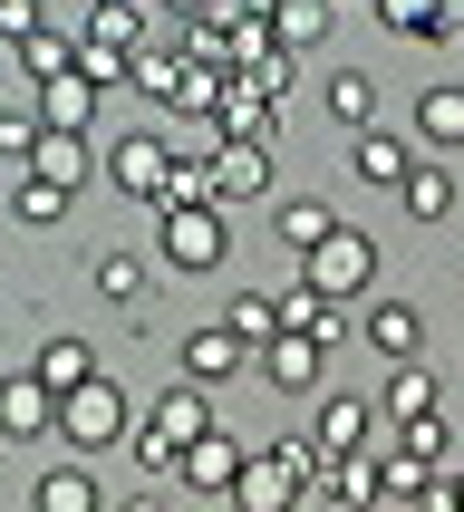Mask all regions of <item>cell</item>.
I'll return each instance as SVG.
<instances>
[{
	"mask_svg": "<svg viewBox=\"0 0 464 512\" xmlns=\"http://www.w3.org/2000/svg\"><path fill=\"white\" fill-rule=\"evenodd\" d=\"M281 464L300 474V484L319 493V474H329V455H319V435H281Z\"/></svg>",
	"mask_w": 464,
	"mask_h": 512,
	"instance_id": "74e56055",
	"label": "cell"
},
{
	"mask_svg": "<svg viewBox=\"0 0 464 512\" xmlns=\"http://www.w3.org/2000/svg\"><path fill=\"white\" fill-rule=\"evenodd\" d=\"M319 512H377L387 503V474H377V445H358V455H329V474H319L310 493Z\"/></svg>",
	"mask_w": 464,
	"mask_h": 512,
	"instance_id": "8992f818",
	"label": "cell"
},
{
	"mask_svg": "<svg viewBox=\"0 0 464 512\" xmlns=\"http://www.w3.org/2000/svg\"><path fill=\"white\" fill-rule=\"evenodd\" d=\"M29 435H58V387L39 377H0V445H29Z\"/></svg>",
	"mask_w": 464,
	"mask_h": 512,
	"instance_id": "52a82bcc",
	"label": "cell"
},
{
	"mask_svg": "<svg viewBox=\"0 0 464 512\" xmlns=\"http://www.w3.org/2000/svg\"><path fill=\"white\" fill-rule=\"evenodd\" d=\"M174 484L232 503V484H242V445H232V435H194V445H184V464H174Z\"/></svg>",
	"mask_w": 464,
	"mask_h": 512,
	"instance_id": "ba28073f",
	"label": "cell"
},
{
	"mask_svg": "<svg viewBox=\"0 0 464 512\" xmlns=\"http://www.w3.org/2000/svg\"><path fill=\"white\" fill-rule=\"evenodd\" d=\"M29 116H39V126H68V136H87V126H97V87L68 68V78L39 87V107H29Z\"/></svg>",
	"mask_w": 464,
	"mask_h": 512,
	"instance_id": "44dd1931",
	"label": "cell"
},
{
	"mask_svg": "<svg viewBox=\"0 0 464 512\" xmlns=\"http://www.w3.org/2000/svg\"><path fill=\"white\" fill-rule=\"evenodd\" d=\"M271 232H281V242H290V252H300V261H310L319 242L339 232V213H329V203H319V194H290L281 213H271Z\"/></svg>",
	"mask_w": 464,
	"mask_h": 512,
	"instance_id": "603a6c76",
	"label": "cell"
},
{
	"mask_svg": "<svg viewBox=\"0 0 464 512\" xmlns=\"http://www.w3.org/2000/svg\"><path fill=\"white\" fill-rule=\"evenodd\" d=\"M319 368H329V348H319V339H290V329H281V339L261 348V377H271L281 397H310V387H319Z\"/></svg>",
	"mask_w": 464,
	"mask_h": 512,
	"instance_id": "2e32d148",
	"label": "cell"
},
{
	"mask_svg": "<svg viewBox=\"0 0 464 512\" xmlns=\"http://www.w3.org/2000/svg\"><path fill=\"white\" fill-rule=\"evenodd\" d=\"M242 78H252L261 97H271V107H281V97H290V78H300V58H290V49H261L252 68H242Z\"/></svg>",
	"mask_w": 464,
	"mask_h": 512,
	"instance_id": "e575fe53",
	"label": "cell"
},
{
	"mask_svg": "<svg viewBox=\"0 0 464 512\" xmlns=\"http://www.w3.org/2000/svg\"><path fill=\"white\" fill-rule=\"evenodd\" d=\"M145 10H184V20H203V0H145Z\"/></svg>",
	"mask_w": 464,
	"mask_h": 512,
	"instance_id": "60d3db41",
	"label": "cell"
},
{
	"mask_svg": "<svg viewBox=\"0 0 464 512\" xmlns=\"http://www.w3.org/2000/svg\"><path fill=\"white\" fill-rule=\"evenodd\" d=\"M107 512H165V503H155V484H145V493H126V503H107Z\"/></svg>",
	"mask_w": 464,
	"mask_h": 512,
	"instance_id": "ab89813d",
	"label": "cell"
},
{
	"mask_svg": "<svg viewBox=\"0 0 464 512\" xmlns=\"http://www.w3.org/2000/svg\"><path fill=\"white\" fill-rule=\"evenodd\" d=\"M155 261L184 271V281L223 271V261H232V213H223V203H174V213H155Z\"/></svg>",
	"mask_w": 464,
	"mask_h": 512,
	"instance_id": "7a4b0ae2",
	"label": "cell"
},
{
	"mask_svg": "<svg viewBox=\"0 0 464 512\" xmlns=\"http://www.w3.org/2000/svg\"><path fill=\"white\" fill-rule=\"evenodd\" d=\"M126 435H136V406H126V387H116L107 368L87 377V387H68V397H58V445H68V455H107V445H126Z\"/></svg>",
	"mask_w": 464,
	"mask_h": 512,
	"instance_id": "6da1fadb",
	"label": "cell"
},
{
	"mask_svg": "<svg viewBox=\"0 0 464 512\" xmlns=\"http://www.w3.org/2000/svg\"><path fill=\"white\" fill-rule=\"evenodd\" d=\"M377 416H387V426L435 416V368H416V358H406V368H387V406H377Z\"/></svg>",
	"mask_w": 464,
	"mask_h": 512,
	"instance_id": "4316f807",
	"label": "cell"
},
{
	"mask_svg": "<svg viewBox=\"0 0 464 512\" xmlns=\"http://www.w3.org/2000/svg\"><path fill=\"white\" fill-rule=\"evenodd\" d=\"M87 281H97V300H116L126 319H155V300H145V290H155V261L145 252H97Z\"/></svg>",
	"mask_w": 464,
	"mask_h": 512,
	"instance_id": "9c48e42d",
	"label": "cell"
},
{
	"mask_svg": "<svg viewBox=\"0 0 464 512\" xmlns=\"http://www.w3.org/2000/svg\"><path fill=\"white\" fill-rule=\"evenodd\" d=\"M397 203L416 213V223H445V213H455V174H445V165H416L397 184Z\"/></svg>",
	"mask_w": 464,
	"mask_h": 512,
	"instance_id": "83f0119b",
	"label": "cell"
},
{
	"mask_svg": "<svg viewBox=\"0 0 464 512\" xmlns=\"http://www.w3.org/2000/svg\"><path fill=\"white\" fill-rule=\"evenodd\" d=\"M29 512H107V493H97V474H87V464L68 455V464H49V474H39Z\"/></svg>",
	"mask_w": 464,
	"mask_h": 512,
	"instance_id": "ffe728a7",
	"label": "cell"
},
{
	"mask_svg": "<svg viewBox=\"0 0 464 512\" xmlns=\"http://www.w3.org/2000/svg\"><path fill=\"white\" fill-rule=\"evenodd\" d=\"M78 194H58L49 174H10V223H58Z\"/></svg>",
	"mask_w": 464,
	"mask_h": 512,
	"instance_id": "4dcf8cb0",
	"label": "cell"
},
{
	"mask_svg": "<svg viewBox=\"0 0 464 512\" xmlns=\"http://www.w3.org/2000/svg\"><path fill=\"white\" fill-rule=\"evenodd\" d=\"M310 503V484L281 464V445H261V455H242V484H232V512H300Z\"/></svg>",
	"mask_w": 464,
	"mask_h": 512,
	"instance_id": "5b68a950",
	"label": "cell"
},
{
	"mask_svg": "<svg viewBox=\"0 0 464 512\" xmlns=\"http://www.w3.org/2000/svg\"><path fill=\"white\" fill-rule=\"evenodd\" d=\"M358 339H368L377 358H397V368H406V358H416V348H426V319L406 310V300H377V310L358 319Z\"/></svg>",
	"mask_w": 464,
	"mask_h": 512,
	"instance_id": "d6986e66",
	"label": "cell"
},
{
	"mask_svg": "<svg viewBox=\"0 0 464 512\" xmlns=\"http://www.w3.org/2000/svg\"><path fill=\"white\" fill-rule=\"evenodd\" d=\"M261 194H271V145H242V136H232L223 155H213V203L232 213V203H261Z\"/></svg>",
	"mask_w": 464,
	"mask_h": 512,
	"instance_id": "8fae6325",
	"label": "cell"
},
{
	"mask_svg": "<svg viewBox=\"0 0 464 512\" xmlns=\"http://www.w3.org/2000/svg\"><path fill=\"white\" fill-rule=\"evenodd\" d=\"M184 58H203V68H232V20H194V29H184Z\"/></svg>",
	"mask_w": 464,
	"mask_h": 512,
	"instance_id": "d590c367",
	"label": "cell"
},
{
	"mask_svg": "<svg viewBox=\"0 0 464 512\" xmlns=\"http://www.w3.org/2000/svg\"><path fill=\"white\" fill-rule=\"evenodd\" d=\"M319 455H358V445H377V406L368 397H319Z\"/></svg>",
	"mask_w": 464,
	"mask_h": 512,
	"instance_id": "e0dca14e",
	"label": "cell"
},
{
	"mask_svg": "<svg viewBox=\"0 0 464 512\" xmlns=\"http://www.w3.org/2000/svg\"><path fill=\"white\" fill-rule=\"evenodd\" d=\"M348 165L368 174V184H387V194H397L406 174H416V145H406L397 126H358V145H348Z\"/></svg>",
	"mask_w": 464,
	"mask_h": 512,
	"instance_id": "9a60e30c",
	"label": "cell"
},
{
	"mask_svg": "<svg viewBox=\"0 0 464 512\" xmlns=\"http://www.w3.org/2000/svg\"><path fill=\"white\" fill-rule=\"evenodd\" d=\"M78 39H97V49H126V58H136L145 39H155V10H145V0H87Z\"/></svg>",
	"mask_w": 464,
	"mask_h": 512,
	"instance_id": "4fadbf2b",
	"label": "cell"
},
{
	"mask_svg": "<svg viewBox=\"0 0 464 512\" xmlns=\"http://www.w3.org/2000/svg\"><path fill=\"white\" fill-rule=\"evenodd\" d=\"M223 329L252 348V368H261V348L281 339V300H271V290H232V319H223Z\"/></svg>",
	"mask_w": 464,
	"mask_h": 512,
	"instance_id": "d4e9b609",
	"label": "cell"
},
{
	"mask_svg": "<svg viewBox=\"0 0 464 512\" xmlns=\"http://www.w3.org/2000/svg\"><path fill=\"white\" fill-rule=\"evenodd\" d=\"M78 78L107 97V87H136V58H126V49H97V39H78Z\"/></svg>",
	"mask_w": 464,
	"mask_h": 512,
	"instance_id": "d6a6232c",
	"label": "cell"
},
{
	"mask_svg": "<svg viewBox=\"0 0 464 512\" xmlns=\"http://www.w3.org/2000/svg\"><path fill=\"white\" fill-rule=\"evenodd\" d=\"M174 78H184V49H155V39H145V49H136V87L174 107Z\"/></svg>",
	"mask_w": 464,
	"mask_h": 512,
	"instance_id": "836d02e7",
	"label": "cell"
},
{
	"mask_svg": "<svg viewBox=\"0 0 464 512\" xmlns=\"http://www.w3.org/2000/svg\"><path fill=\"white\" fill-rule=\"evenodd\" d=\"M416 145H435V155L464 145V87H426L416 97Z\"/></svg>",
	"mask_w": 464,
	"mask_h": 512,
	"instance_id": "cb8c5ba5",
	"label": "cell"
},
{
	"mask_svg": "<svg viewBox=\"0 0 464 512\" xmlns=\"http://www.w3.org/2000/svg\"><path fill=\"white\" fill-rule=\"evenodd\" d=\"M0 68H10V39H0Z\"/></svg>",
	"mask_w": 464,
	"mask_h": 512,
	"instance_id": "b9f144b4",
	"label": "cell"
},
{
	"mask_svg": "<svg viewBox=\"0 0 464 512\" xmlns=\"http://www.w3.org/2000/svg\"><path fill=\"white\" fill-rule=\"evenodd\" d=\"M213 126H223V145H232V136H242V145H271L281 107H271V97H261V87L242 78V68H232V87H223V107H213Z\"/></svg>",
	"mask_w": 464,
	"mask_h": 512,
	"instance_id": "5bb4252c",
	"label": "cell"
},
{
	"mask_svg": "<svg viewBox=\"0 0 464 512\" xmlns=\"http://www.w3.org/2000/svg\"><path fill=\"white\" fill-rule=\"evenodd\" d=\"M29 377L68 397V387H87V377H97V348H87V339H49V348H39V358H29Z\"/></svg>",
	"mask_w": 464,
	"mask_h": 512,
	"instance_id": "484cf974",
	"label": "cell"
},
{
	"mask_svg": "<svg viewBox=\"0 0 464 512\" xmlns=\"http://www.w3.org/2000/svg\"><path fill=\"white\" fill-rule=\"evenodd\" d=\"M435 10H445V39L435 49H464V0H435Z\"/></svg>",
	"mask_w": 464,
	"mask_h": 512,
	"instance_id": "f35d334b",
	"label": "cell"
},
{
	"mask_svg": "<svg viewBox=\"0 0 464 512\" xmlns=\"http://www.w3.org/2000/svg\"><path fill=\"white\" fill-rule=\"evenodd\" d=\"M10 68H20L29 87H49V78H68V68H78V39H68V29H29L20 49H10Z\"/></svg>",
	"mask_w": 464,
	"mask_h": 512,
	"instance_id": "7402d4cb",
	"label": "cell"
},
{
	"mask_svg": "<svg viewBox=\"0 0 464 512\" xmlns=\"http://www.w3.org/2000/svg\"><path fill=\"white\" fill-rule=\"evenodd\" d=\"M174 358H184V387H203V397H213L223 377H242V368H252V348L232 339V329H194V339L174 348Z\"/></svg>",
	"mask_w": 464,
	"mask_h": 512,
	"instance_id": "30bf717a",
	"label": "cell"
},
{
	"mask_svg": "<svg viewBox=\"0 0 464 512\" xmlns=\"http://www.w3.org/2000/svg\"><path fill=\"white\" fill-rule=\"evenodd\" d=\"M165 174H174L165 126H126V136L107 145V184H116L126 203H165Z\"/></svg>",
	"mask_w": 464,
	"mask_h": 512,
	"instance_id": "277c9868",
	"label": "cell"
},
{
	"mask_svg": "<svg viewBox=\"0 0 464 512\" xmlns=\"http://www.w3.org/2000/svg\"><path fill=\"white\" fill-rule=\"evenodd\" d=\"M271 39H281L290 58L319 49V39H329V0H281V10H271Z\"/></svg>",
	"mask_w": 464,
	"mask_h": 512,
	"instance_id": "f1b7e54d",
	"label": "cell"
},
{
	"mask_svg": "<svg viewBox=\"0 0 464 512\" xmlns=\"http://www.w3.org/2000/svg\"><path fill=\"white\" fill-rule=\"evenodd\" d=\"M174 203H213V165H174V174H165V203H155V213H174Z\"/></svg>",
	"mask_w": 464,
	"mask_h": 512,
	"instance_id": "8d00e7d4",
	"label": "cell"
},
{
	"mask_svg": "<svg viewBox=\"0 0 464 512\" xmlns=\"http://www.w3.org/2000/svg\"><path fill=\"white\" fill-rule=\"evenodd\" d=\"M368 10H377V29H397V39H416V49L445 39V10H435V0H368Z\"/></svg>",
	"mask_w": 464,
	"mask_h": 512,
	"instance_id": "f546056e",
	"label": "cell"
},
{
	"mask_svg": "<svg viewBox=\"0 0 464 512\" xmlns=\"http://www.w3.org/2000/svg\"><path fill=\"white\" fill-rule=\"evenodd\" d=\"M300 281H310L319 300H339V310H348V300H368V281H377V242H368L358 223H339L310 261H300Z\"/></svg>",
	"mask_w": 464,
	"mask_h": 512,
	"instance_id": "3957f363",
	"label": "cell"
},
{
	"mask_svg": "<svg viewBox=\"0 0 464 512\" xmlns=\"http://www.w3.org/2000/svg\"><path fill=\"white\" fill-rule=\"evenodd\" d=\"M319 97H329V116H339V126H368V116H377V78H368V68H339Z\"/></svg>",
	"mask_w": 464,
	"mask_h": 512,
	"instance_id": "1f68e13d",
	"label": "cell"
},
{
	"mask_svg": "<svg viewBox=\"0 0 464 512\" xmlns=\"http://www.w3.org/2000/svg\"><path fill=\"white\" fill-rule=\"evenodd\" d=\"M281 329H290V339H319V348H339V339H348L339 300H319L310 281H290V290H281Z\"/></svg>",
	"mask_w": 464,
	"mask_h": 512,
	"instance_id": "ac0fdd59",
	"label": "cell"
},
{
	"mask_svg": "<svg viewBox=\"0 0 464 512\" xmlns=\"http://www.w3.org/2000/svg\"><path fill=\"white\" fill-rule=\"evenodd\" d=\"M20 174H49L58 194H87V174H97V145L68 136V126H39V155H29Z\"/></svg>",
	"mask_w": 464,
	"mask_h": 512,
	"instance_id": "7c38bea8",
	"label": "cell"
}]
</instances>
